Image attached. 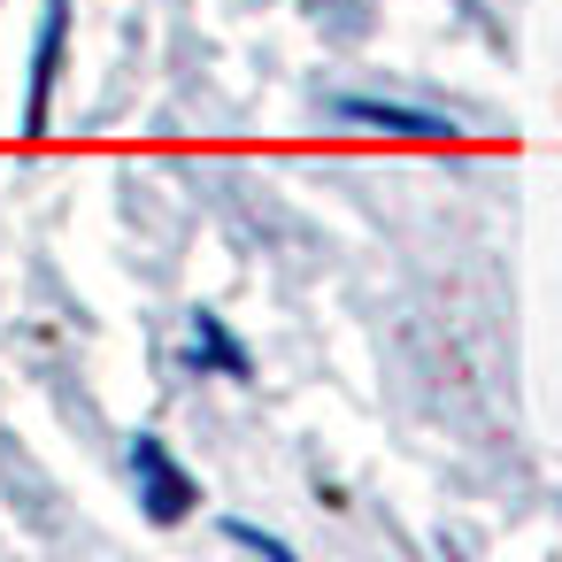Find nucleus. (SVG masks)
Instances as JSON below:
<instances>
[{
    "instance_id": "3",
    "label": "nucleus",
    "mask_w": 562,
    "mask_h": 562,
    "mask_svg": "<svg viewBox=\"0 0 562 562\" xmlns=\"http://www.w3.org/2000/svg\"><path fill=\"white\" fill-rule=\"evenodd\" d=\"M339 124H362V132H385V139H416V147H447V139H462L447 116H431V109H401V101H362V93H347L339 101Z\"/></svg>"
},
{
    "instance_id": "4",
    "label": "nucleus",
    "mask_w": 562,
    "mask_h": 562,
    "mask_svg": "<svg viewBox=\"0 0 562 562\" xmlns=\"http://www.w3.org/2000/svg\"><path fill=\"white\" fill-rule=\"evenodd\" d=\"M193 362H201V370H224V378H255L247 347L224 331V316H216V308H193Z\"/></svg>"
},
{
    "instance_id": "2",
    "label": "nucleus",
    "mask_w": 562,
    "mask_h": 562,
    "mask_svg": "<svg viewBox=\"0 0 562 562\" xmlns=\"http://www.w3.org/2000/svg\"><path fill=\"white\" fill-rule=\"evenodd\" d=\"M63 55H70V0H47V16H40V47H32V93H24V139H47V109H55Z\"/></svg>"
},
{
    "instance_id": "5",
    "label": "nucleus",
    "mask_w": 562,
    "mask_h": 562,
    "mask_svg": "<svg viewBox=\"0 0 562 562\" xmlns=\"http://www.w3.org/2000/svg\"><path fill=\"white\" fill-rule=\"evenodd\" d=\"M224 539H232V547H255V554H270V562H293V547H285L278 531H262V524H239V516H232Z\"/></svg>"
},
{
    "instance_id": "1",
    "label": "nucleus",
    "mask_w": 562,
    "mask_h": 562,
    "mask_svg": "<svg viewBox=\"0 0 562 562\" xmlns=\"http://www.w3.org/2000/svg\"><path fill=\"white\" fill-rule=\"evenodd\" d=\"M132 477H139V508H147V524H186V516L201 508V485L186 477V462H178L155 431L132 439Z\"/></svg>"
}]
</instances>
